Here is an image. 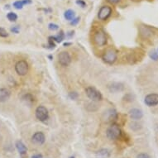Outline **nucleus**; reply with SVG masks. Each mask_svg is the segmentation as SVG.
Returning <instances> with one entry per match:
<instances>
[{
	"mask_svg": "<svg viewBox=\"0 0 158 158\" xmlns=\"http://www.w3.org/2000/svg\"><path fill=\"white\" fill-rule=\"evenodd\" d=\"M69 45H70V43H65V44H64V46H65V47H66V46H69Z\"/></svg>",
	"mask_w": 158,
	"mask_h": 158,
	"instance_id": "obj_32",
	"label": "nucleus"
},
{
	"mask_svg": "<svg viewBox=\"0 0 158 158\" xmlns=\"http://www.w3.org/2000/svg\"><path fill=\"white\" fill-rule=\"evenodd\" d=\"M117 118H118V113L114 109H108L107 111L104 112L103 115V119L106 122H111L113 120L117 119Z\"/></svg>",
	"mask_w": 158,
	"mask_h": 158,
	"instance_id": "obj_10",
	"label": "nucleus"
},
{
	"mask_svg": "<svg viewBox=\"0 0 158 158\" xmlns=\"http://www.w3.org/2000/svg\"><path fill=\"white\" fill-rule=\"evenodd\" d=\"M7 18H8V19L10 22H15L18 19V15L15 13L11 12V13H8L7 14Z\"/></svg>",
	"mask_w": 158,
	"mask_h": 158,
	"instance_id": "obj_20",
	"label": "nucleus"
},
{
	"mask_svg": "<svg viewBox=\"0 0 158 158\" xmlns=\"http://www.w3.org/2000/svg\"><path fill=\"white\" fill-rule=\"evenodd\" d=\"M69 158H75V157H74V156H70V157H69Z\"/></svg>",
	"mask_w": 158,
	"mask_h": 158,
	"instance_id": "obj_33",
	"label": "nucleus"
},
{
	"mask_svg": "<svg viewBox=\"0 0 158 158\" xmlns=\"http://www.w3.org/2000/svg\"><path fill=\"white\" fill-rule=\"evenodd\" d=\"M58 61L63 66H68L71 62V57L68 52H62L58 55Z\"/></svg>",
	"mask_w": 158,
	"mask_h": 158,
	"instance_id": "obj_8",
	"label": "nucleus"
},
{
	"mask_svg": "<svg viewBox=\"0 0 158 158\" xmlns=\"http://www.w3.org/2000/svg\"><path fill=\"white\" fill-rule=\"evenodd\" d=\"M108 89L111 93H118V92H121L123 90L124 86L122 83H118V82H112V83L108 85Z\"/></svg>",
	"mask_w": 158,
	"mask_h": 158,
	"instance_id": "obj_12",
	"label": "nucleus"
},
{
	"mask_svg": "<svg viewBox=\"0 0 158 158\" xmlns=\"http://www.w3.org/2000/svg\"><path fill=\"white\" fill-rule=\"evenodd\" d=\"M139 33H140L141 36L143 38H148L153 35L152 30L148 27L147 26H140L139 27Z\"/></svg>",
	"mask_w": 158,
	"mask_h": 158,
	"instance_id": "obj_13",
	"label": "nucleus"
},
{
	"mask_svg": "<svg viewBox=\"0 0 158 158\" xmlns=\"http://www.w3.org/2000/svg\"><path fill=\"white\" fill-rule=\"evenodd\" d=\"M86 95L89 98H90L92 101H101L103 99L102 94L93 87H88L85 89Z\"/></svg>",
	"mask_w": 158,
	"mask_h": 158,
	"instance_id": "obj_4",
	"label": "nucleus"
},
{
	"mask_svg": "<svg viewBox=\"0 0 158 158\" xmlns=\"http://www.w3.org/2000/svg\"><path fill=\"white\" fill-rule=\"evenodd\" d=\"M36 118L42 122H45L49 118V114H48V111L46 107L44 106H39L36 108Z\"/></svg>",
	"mask_w": 158,
	"mask_h": 158,
	"instance_id": "obj_6",
	"label": "nucleus"
},
{
	"mask_svg": "<svg viewBox=\"0 0 158 158\" xmlns=\"http://www.w3.org/2000/svg\"><path fill=\"white\" fill-rule=\"evenodd\" d=\"M0 36L1 37H8V33L7 32L5 29L3 28V27H0Z\"/></svg>",
	"mask_w": 158,
	"mask_h": 158,
	"instance_id": "obj_23",
	"label": "nucleus"
},
{
	"mask_svg": "<svg viewBox=\"0 0 158 158\" xmlns=\"http://www.w3.org/2000/svg\"><path fill=\"white\" fill-rule=\"evenodd\" d=\"M109 156V151L107 149H101L97 152V156L98 158H108Z\"/></svg>",
	"mask_w": 158,
	"mask_h": 158,
	"instance_id": "obj_17",
	"label": "nucleus"
},
{
	"mask_svg": "<svg viewBox=\"0 0 158 158\" xmlns=\"http://www.w3.org/2000/svg\"><path fill=\"white\" fill-rule=\"evenodd\" d=\"M16 148L18 151L19 154L22 156H25L27 152V149L26 146L24 145V143L22 141H17L16 142Z\"/></svg>",
	"mask_w": 158,
	"mask_h": 158,
	"instance_id": "obj_16",
	"label": "nucleus"
},
{
	"mask_svg": "<svg viewBox=\"0 0 158 158\" xmlns=\"http://www.w3.org/2000/svg\"><path fill=\"white\" fill-rule=\"evenodd\" d=\"M149 56L152 60L156 61V60H158V52H156V51H152L149 53Z\"/></svg>",
	"mask_w": 158,
	"mask_h": 158,
	"instance_id": "obj_22",
	"label": "nucleus"
},
{
	"mask_svg": "<svg viewBox=\"0 0 158 158\" xmlns=\"http://www.w3.org/2000/svg\"><path fill=\"white\" fill-rule=\"evenodd\" d=\"M94 42L98 47H103L107 43V36L105 31L103 30H98L94 35Z\"/></svg>",
	"mask_w": 158,
	"mask_h": 158,
	"instance_id": "obj_3",
	"label": "nucleus"
},
{
	"mask_svg": "<svg viewBox=\"0 0 158 158\" xmlns=\"http://www.w3.org/2000/svg\"><path fill=\"white\" fill-rule=\"evenodd\" d=\"M109 3H112V4H116V3H118V2H119L120 0H107Z\"/></svg>",
	"mask_w": 158,
	"mask_h": 158,
	"instance_id": "obj_30",
	"label": "nucleus"
},
{
	"mask_svg": "<svg viewBox=\"0 0 158 158\" xmlns=\"http://www.w3.org/2000/svg\"><path fill=\"white\" fill-rule=\"evenodd\" d=\"M11 31H13V32H14V33H18V31H19V27L18 26L13 27L11 28Z\"/></svg>",
	"mask_w": 158,
	"mask_h": 158,
	"instance_id": "obj_29",
	"label": "nucleus"
},
{
	"mask_svg": "<svg viewBox=\"0 0 158 158\" xmlns=\"http://www.w3.org/2000/svg\"><path fill=\"white\" fill-rule=\"evenodd\" d=\"M133 1H137V0H133Z\"/></svg>",
	"mask_w": 158,
	"mask_h": 158,
	"instance_id": "obj_34",
	"label": "nucleus"
},
{
	"mask_svg": "<svg viewBox=\"0 0 158 158\" xmlns=\"http://www.w3.org/2000/svg\"><path fill=\"white\" fill-rule=\"evenodd\" d=\"M137 158H151L150 156L147 153H140L137 156Z\"/></svg>",
	"mask_w": 158,
	"mask_h": 158,
	"instance_id": "obj_26",
	"label": "nucleus"
},
{
	"mask_svg": "<svg viewBox=\"0 0 158 158\" xmlns=\"http://www.w3.org/2000/svg\"><path fill=\"white\" fill-rule=\"evenodd\" d=\"M118 58V52L114 48H109L103 55V60L107 64H114Z\"/></svg>",
	"mask_w": 158,
	"mask_h": 158,
	"instance_id": "obj_2",
	"label": "nucleus"
},
{
	"mask_svg": "<svg viewBox=\"0 0 158 158\" xmlns=\"http://www.w3.org/2000/svg\"><path fill=\"white\" fill-rule=\"evenodd\" d=\"M145 104L149 107L156 106L158 104V94H149L145 97L144 99Z\"/></svg>",
	"mask_w": 158,
	"mask_h": 158,
	"instance_id": "obj_9",
	"label": "nucleus"
},
{
	"mask_svg": "<svg viewBox=\"0 0 158 158\" xmlns=\"http://www.w3.org/2000/svg\"><path fill=\"white\" fill-rule=\"evenodd\" d=\"M69 96L71 99H76L78 98V94L76 92H70L69 94Z\"/></svg>",
	"mask_w": 158,
	"mask_h": 158,
	"instance_id": "obj_25",
	"label": "nucleus"
},
{
	"mask_svg": "<svg viewBox=\"0 0 158 158\" xmlns=\"http://www.w3.org/2000/svg\"><path fill=\"white\" fill-rule=\"evenodd\" d=\"M121 133H122V132H121L119 126L118 124H115V123H113L108 128L106 132L107 137L110 140H117V139H118L120 136H121Z\"/></svg>",
	"mask_w": 158,
	"mask_h": 158,
	"instance_id": "obj_1",
	"label": "nucleus"
},
{
	"mask_svg": "<svg viewBox=\"0 0 158 158\" xmlns=\"http://www.w3.org/2000/svg\"><path fill=\"white\" fill-rule=\"evenodd\" d=\"M112 8L109 6H103L99 11H98V18L101 21H105L106 19L109 18V16L111 15Z\"/></svg>",
	"mask_w": 158,
	"mask_h": 158,
	"instance_id": "obj_7",
	"label": "nucleus"
},
{
	"mask_svg": "<svg viewBox=\"0 0 158 158\" xmlns=\"http://www.w3.org/2000/svg\"><path fill=\"white\" fill-rule=\"evenodd\" d=\"M28 64L25 60H19L16 63L15 70L18 73V75L23 76L26 75L28 72Z\"/></svg>",
	"mask_w": 158,
	"mask_h": 158,
	"instance_id": "obj_5",
	"label": "nucleus"
},
{
	"mask_svg": "<svg viewBox=\"0 0 158 158\" xmlns=\"http://www.w3.org/2000/svg\"><path fill=\"white\" fill-rule=\"evenodd\" d=\"M79 22H80V18H76L75 19H73V21H71L70 24L73 25V26H75V25H77Z\"/></svg>",
	"mask_w": 158,
	"mask_h": 158,
	"instance_id": "obj_28",
	"label": "nucleus"
},
{
	"mask_svg": "<svg viewBox=\"0 0 158 158\" xmlns=\"http://www.w3.org/2000/svg\"><path fill=\"white\" fill-rule=\"evenodd\" d=\"M45 140H46V137H45L44 133L42 132H37L34 133L31 137L32 143L36 145H42L45 143Z\"/></svg>",
	"mask_w": 158,
	"mask_h": 158,
	"instance_id": "obj_11",
	"label": "nucleus"
},
{
	"mask_svg": "<svg viewBox=\"0 0 158 158\" xmlns=\"http://www.w3.org/2000/svg\"><path fill=\"white\" fill-rule=\"evenodd\" d=\"M76 3H77L78 5H80L81 7H82V8H85L86 5V3L84 2L83 0H77V1H76Z\"/></svg>",
	"mask_w": 158,
	"mask_h": 158,
	"instance_id": "obj_27",
	"label": "nucleus"
},
{
	"mask_svg": "<svg viewBox=\"0 0 158 158\" xmlns=\"http://www.w3.org/2000/svg\"><path fill=\"white\" fill-rule=\"evenodd\" d=\"M31 158H43L42 154H36V155H33L31 156Z\"/></svg>",
	"mask_w": 158,
	"mask_h": 158,
	"instance_id": "obj_31",
	"label": "nucleus"
},
{
	"mask_svg": "<svg viewBox=\"0 0 158 158\" xmlns=\"http://www.w3.org/2000/svg\"><path fill=\"white\" fill-rule=\"evenodd\" d=\"M53 38V40L54 41H56V42H61L64 40V38H65V34H64V32H63L62 31H60V33L58 34L57 36H54V37H52Z\"/></svg>",
	"mask_w": 158,
	"mask_h": 158,
	"instance_id": "obj_19",
	"label": "nucleus"
},
{
	"mask_svg": "<svg viewBox=\"0 0 158 158\" xmlns=\"http://www.w3.org/2000/svg\"><path fill=\"white\" fill-rule=\"evenodd\" d=\"M130 118L133 120H139L143 117V111L139 109H132L128 112Z\"/></svg>",
	"mask_w": 158,
	"mask_h": 158,
	"instance_id": "obj_14",
	"label": "nucleus"
},
{
	"mask_svg": "<svg viewBox=\"0 0 158 158\" xmlns=\"http://www.w3.org/2000/svg\"><path fill=\"white\" fill-rule=\"evenodd\" d=\"M11 96V92L6 88L0 89V103H4L9 99Z\"/></svg>",
	"mask_w": 158,
	"mask_h": 158,
	"instance_id": "obj_15",
	"label": "nucleus"
},
{
	"mask_svg": "<svg viewBox=\"0 0 158 158\" xmlns=\"http://www.w3.org/2000/svg\"><path fill=\"white\" fill-rule=\"evenodd\" d=\"M24 4H25V3H24L23 1L20 0V1H16L15 3H13V6H14V8H17V9H22V8H23Z\"/></svg>",
	"mask_w": 158,
	"mask_h": 158,
	"instance_id": "obj_21",
	"label": "nucleus"
},
{
	"mask_svg": "<svg viewBox=\"0 0 158 158\" xmlns=\"http://www.w3.org/2000/svg\"><path fill=\"white\" fill-rule=\"evenodd\" d=\"M75 18V12L71 9H69V10L65 11V18L66 20H69V21H71L72 19H74Z\"/></svg>",
	"mask_w": 158,
	"mask_h": 158,
	"instance_id": "obj_18",
	"label": "nucleus"
},
{
	"mask_svg": "<svg viewBox=\"0 0 158 158\" xmlns=\"http://www.w3.org/2000/svg\"><path fill=\"white\" fill-rule=\"evenodd\" d=\"M48 27H49L50 30H52V31H56L59 29V26L57 25V24L55 23H50L48 25Z\"/></svg>",
	"mask_w": 158,
	"mask_h": 158,
	"instance_id": "obj_24",
	"label": "nucleus"
}]
</instances>
